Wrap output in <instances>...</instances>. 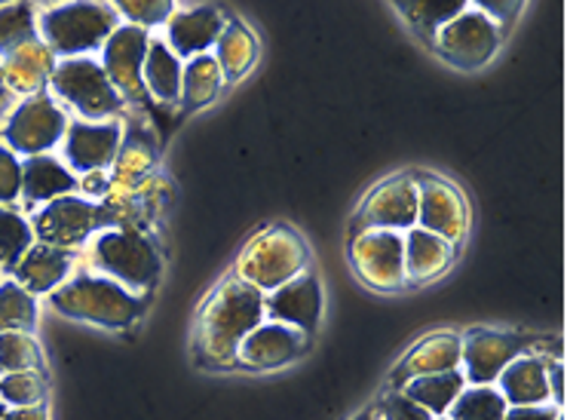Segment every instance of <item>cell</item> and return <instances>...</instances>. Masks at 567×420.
<instances>
[{
    "label": "cell",
    "instance_id": "6da1fadb",
    "mask_svg": "<svg viewBox=\"0 0 567 420\" xmlns=\"http://www.w3.org/2000/svg\"><path fill=\"white\" fill-rule=\"evenodd\" d=\"M261 322H265V295L239 283L237 276H230L212 291V298L199 310L197 350L215 366L234 362L243 338Z\"/></svg>",
    "mask_w": 567,
    "mask_h": 420
},
{
    "label": "cell",
    "instance_id": "7a4b0ae2",
    "mask_svg": "<svg viewBox=\"0 0 567 420\" xmlns=\"http://www.w3.org/2000/svg\"><path fill=\"white\" fill-rule=\"evenodd\" d=\"M50 304L68 319L93 322L102 329H126L142 314V301L133 291L107 276H71L59 289L50 291Z\"/></svg>",
    "mask_w": 567,
    "mask_h": 420
},
{
    "label": "cell",
    "instance_id": "3957f363",
    "mask_svg": "<svg viewBox=\"0 0 567 420\" xmlns=\"http://www.w3.org/2000/svg\"><path fill=\"white\" fill-rule=\"evenodd\" d=\"M120 19L111 3H59L40 16L43 43L62 59L90 55L117 31Z\"/></svg>",
    "mask_w": 567,
    "mask_h": 420
},
{
    "label": "cell",
    "instance_id": "277c9868",
    "mask_svg": "<svg viewBox=\"0 0 567 420\" xmlns=\"http://www.w3.org/2000/svg\"><path fill=\"white\" fill-rule=\"evenodd\" d=\"M307 258L310 252L291 227H282V224L267 227L265 234H258L239 255L237 279L267 295L286 286L295 276H301Z\"/></svg>",
    "mask_w": 567,
    "mask_h": 420
},
{
    "label": "cell",
    "instance_id": "5b68a950",
    "mask_svg": "<svg viewBox=\"0 0 567 420\" xmlns=\"http://www.w3.org/2000/svg\"><path fill=\"white\" fill-rule=\"evenodd\" d=\"M50 90H53L55 99H62L65 105L74 107L80 117H86L90 123L117 114L120 102H123L120 92L111 86L102 62H95L90 55L55 62Z\"/></svg>",
    "mask_w": 567,
    "mask_h": 420
},
{
    "label": "cell",
    "instance_id": "8992f818",
    "mask_svg": "<svg viewBox=\"0 0 567 420\" xmlns=\"http://www.w3.org/2000/svg\"><path fill=\"white\" fill-rule=\"evenodd\" d=\"M95 267L126 291H147L159 279V255L154 243L135 231H105L93 246Z\"/></svg>",
    "mask_w": 567,
    "mask_h": 420
},
{
    "label": "cell",
    "instance_id": "52a82bcc",
    "mask_svg": "<svg viewBox=\"0 0 567 420\" xmlns=\"http://www.w3.org/2000/svg\"><path fill=\"white\" fill-rule=\"evenodd\" d=\"M65 111L55 105V99L50 92H38V95H28L25 102L10 114V123H7V147L13 154L40 157V154L53 151L65 139Z\"/></svg>",
    "mask_w": 567,
    "mask_h": 420
},
{
    "label": "cell",
    "instance_id": "ba28073f",
    "mask_svg": "<svg viewBox=\"0 0 567 420\" xmlns=\"http://www.w3.org/2000/svg\"><path fill=\"white\" fill-rule=\"evenodd\" d=\"M530 338L509 331L475 329L461 338V375L466 387H494L509 362L528 354Z\"/></svg>",
    "mask_w": 567,
    "mask_h": 420
},
{
    "label": "cell",
    "instance_id": "9c48e42d",
    "mask_svg": "<svg viewBox=\"0 0 567 420\" xmlns=\"http://www.w3.org/2000/svg\"><path fill=\"white\" fill-rule=\"evenodd\" d=\"M107 224H111V212L105 206H95L80 197H59L38 212L31 231L38 234L40 243L68 252Z\"/></svg>",
    "mask_w": 567,
    "mask_h": 420
},
{
    "label": "cell",
    "instance_id": "30bf717a",
    "mask_svg": "<svg viewBox=\"0 0 567 420\" xmlns=\"http://www.w3.org/2000/svg\"><path fill=\"white\" fill-rule=\"evenodd\" d=\"M357 276L378 291H396L405 286V239L393 231H359L350 246Z\"/></svg>",
    "mask_w": 567,
    "mask_h": 420
},
{
    "label": "cell",
    "instance_id": "8fae6325",
    "mask_svg": "<svg viewBox=\"0 0 567 420\" xmlns=\"http://www.w3.org/2000/svg\"><path fill=\"white\" fill-rule=\"evenodd\" d=\"M501 43V28L497 22L485 16L478 7H470L461 16H454L451 22L435 31V47L449 62L457 68H478L488 62L494 50Z\"/></svg>",
    "mask_w": 567,
    "mask_h": 420
},
{
    "label": "cell",
    "instance_id": "7c38bea8",
    "mask_svg": "<svg viewBox=\"0 0 567 420\" xmlns=\"http://www.w3.org/2000/svg\"><path fill=\"white\" fill-rule=\"evenodd\" d=\"M417 227L457 246L470 227V209L461 191L442 178H421L417 182Z\"/></svg>",
    "mask_w": 567,
    "mask_h": 420
},
{
    "label": "cell",
    "instance_id": "4fadbf2b",
    "mask_svg": "<svg viewBox=\"0 0 567 420\" xmlns=\"http://www.w3.org/2000/svg\"><path fill=\"white\" fill-rule=\"evenodd\" d=\"M359 224L362 231H393V234H405L417 227V182L409 175H396L378 184L362 203Z\"/></svg>",
    "mask_w": 567,
    "mask_h": 420
},
{
    "label": "cell",
    "instance_id": "5bb4252c",
    "mask_svg": "<svg viewBox=\"0 0 567 420\" xmlns=\"http://www.w3.org/2000/svg\"><path fill=\"white\" fill-rule=\"evenodd\" d=\"M265 316H270V322L301 331L303 338L313 335L322 319V286L317 276L301 274L289 279L286 286L267 291Z\"/></svg>",
    "mask_w": 567,
    "mask_h": 420
},
{
    "label": "cell",
    "instance_id": "9a60e30c",
    "mask_svg": "<svg viewBox=\"0 0 567 420\" xmlns=\"http://www.w3.org/2000/svg\"><path fill=\"white\" fill-rule=\"evenodd\" d=\"M62 142H65L68 166L86 175V172H105L107 166H114L120 145H123V132L117 120H105V123L74 120L68 123Z\"/></svg>",
    "mask_w": 567,
    "mask_h": 420
},
{
    "label": "cell",
    "instance_id": "2e32d148",
    "mask_svg": "<svg viewBox=\"0 0 567 420\" xmlns=\"http://www.w3.org/2000/svg\"><path fill=\"white\" fill-rule=\"evenodd\" d=\"M147 34L145 28L135 25H117V31L105 40L102 47V68H105L111 86L123 95H142V65H145L147 53Z\"/></svg>",
    "mask_w": 567,
    "mask_h": 420
},
{
    "label": "cell",
    "instance_id": "e0dca14e",
    "mask_svg": "<svg viewBox=\"0 0 567 420\" xmlns=\"http://www.w3.org/2000/svg\"><path fill=\"white\" fill-rule=\"evenodd\" d=\"M303 347H307V338L301 331L265 319L258 329H251L243 338L234 362H239L243 368H251V371H270V368H282L295 362L303 354Z\"/></svg>",
    "mask_w": 567,
    "mask_h": 420
},
{
    "label": "cell",
    "instance_id": "ac0fdd59",
    "mask_svg": "<svg viewBox=\"0 0 567 420\" xmlns=\"http://www.w3.org/2000/svg\"><path fill=\"white\" fill-rule=\"evenodd\" d=\"M227 19L218 7L209 3H197L178 13L169 16L166 22V43L178 59H194V55H206L215 47V40L221 38Z\"/></svg>",
    "mask_w": 567,
    "mask_h": 420
},
{
    "label": "cell",
    "instance_id": "d6986e66",
    "mask_svg": "<svg viewBox=\"0 0 567 420\" xmlns=\"http://www.w3.org/2000/svg\"><path fill=\"white\" fill-rule=\"evenodd\" d=\"M445 371H461V338L451 331H435L411 347V354L393 371V383L402 390L414 378L445 375Z\"/></svg>",
    "mask_w": 567,
    "mask_h": 420
},
{
    "label": "cell",
    "instance_id": "ffe728a7",
    "mask_svg": "<svg viewBox=\"0 0 567 420\" xmlns=\"http://www.w3.org/2000/svg\"><path fill=\"white\" fill-rule=\"evenodd\" d=\"M55 71V53L43 40H28L19 50L0 59V78L7 92L19 95H38L43 83H50Z\"/></svg>",
    "mask_w": 567,
    "mask_h": 420
},
{
    "label": "cell",
    "instance_id": "44dd1931",
    "mask_svg": "<svg viewBox=\"0 0 567 420\" xmlns=\"http://www.w3.org/2000/svg\"><path fill=\"white\" fill-rule=\"evenodd\" d=\"M71 255L65 249H55L47 243H34L31 249L16 262L13 267V283L22 286L28 295H50L62 283L71 279Z\"/></svg>",
    "mask_w": 567,
    "mask_h": 420
},
{
    "label": "cell",
    "instance_id": "7402d4cb",
    "mask_svg": "<svg viewBox=\"0 0 567 420\" xmlns=\"http://www.w3.org/2000/svg\"><path fill=\"white\" fill-rule=\"evenodd\" d=\"M546 362L543 356L525 354L518 356L515 362L506 366L501 375V381L494 383L501 390L503 402L509 408H534V406H549L553 396H549V378H546Z\"/></svg>",
    "mask_w": 567,
    "mask_h": 420
},
{
    "label": "cell",
    "instance_id": "603a6c76",
    "mask_svg": "<svg viewBox=\"0 0 567 420\" xmlns=\"http://www.w3.org/2000/svg\"><path fill=\"white\" fill-rule=\"evenodd\" d=\"M405 283H430L454 262V246L421 227L405 231Z\"/></svg>",
    "mask_w": 567,
    "mask_h": 420
},
{
    "label": "cell",
    "instance_id": "cb8c5ba5",
    "mask_svg": "<svg viewBox=\"0 0 567 420\" xmlns=\"http://www.w3.org/2000/svg\"><path fill=\"white\" fill-rule=\"evenodd\" d=\"M78 187L74 172L62 166V160L40 154V157H28L22 163V194L28 203H53L59 197H71V191Z\"/></svg>",
    "mask_w": 567,
    "mask_h": 420
},
{
    "label": "cell",
    "instance_id": "d4e9b609",
    "mask_svg": "<svg viewBox=\"0 0 567 420\" xmlns=\"http://www.w3.org/2000/svg\"><path fill=\"white\" fill-rule=\"evenodd\" d=\"M182 59L172 53L169 43L159 38L147 40L145 65H142V86L159 102H175L182 99Z\"/></svg>",
    "mask_w": 567,
    "mask_h": 420
},
{
    "label": "cell",
    "instance_id": "484cf974",
    "mask_svg": "<svg viewBox=\"0 0 567 420\" xmlns=\"http://www.w3.org/2000/svg\"><path fill=\"white\" fill-rule=\"evenodd\" d=\"M258 59V40L243 22H227L221 38L215 40V62L225 71V80H239L249 74Z\"/></svg>",
    "mask_w": 567,
    "mask_h": 420
},
{
    "label": "cell",
    "instance_id": "4316f807",
    "mask_svg": "<svg viewBox=\"0 0 567 420\" xmlns=\"http://www.w3.org/2000/svg\"><path fill=\"white\" fill-rule=\"evenodd\" d=\"M466 387L461 371H445V375H426V378H414L402 387V393L409 396L411 402H417L423 411H430L433 418H445L451 402L461 396Z\"/></svg>",
    "mask_w": 567,
    "mask_h": 420
},
{
    "label": "cell",
    "instance_id": "83f0119b",
    "mask_svg": "<svg viewBox=\"0 0 567 420\" xmlns=\"http://www.w3.org/2000/svg\"><path fill=\"white\" fill-rule=\"evenodd\" d=\"M225 86V71L215 62V55H194L187 59L182 71V99L187 107H203L218 99V92Z\"/></svg>",
    "mask_w": 567,
    "mask_h": 420
},
{
    "label": "cell",
    "instance_id": "f1b7e54d",
    "mask_svg": "<svg viewBox=\"0 0 567 420\" xmlns=\"http://www.w3.org/2000/svg\"><path fill=\"white\" fill-rule=\"evenodd\" d=\"M509 406L503 402L497 387H463L461 396L451 402L449 420H506Z\"/></svg>",
    "mask_w": 567,
    "mask_h": 420
},
{
    "label": "cell",
    "instance_id": "f546056e",
    "mask_svg": "<svg viewBox=\"0 0 567 420\" xmlns=\"http://www.w3.org/2000/svg\"><path fill=\"white\" fill-rule=\"evenodd\" d=\"M38 326V301L16 283H0V335L25 331L31 335Z\"/></svg>",
    "mask_w": 567,
    "mask_h": 420
},
{
    "label": "cell",
    "instance_id": "4dcf8cb0",
    "mask_svg": "<svg viewBox=\"0 0 567 420\" xmlns=\"http://www.w3.org/2000/svg\"><path fill=\"white\" fill-rule=\"evenodd\" d=\"M38 40V13L31 3H0V59Z\"/></svg>",
    "mask_w": 567,
    "mask_h": 420
},
{
    "label": "cell",
    "instance_id": "1f68e13d",
    "mask_svg": "<svg viewBox=\"0 0 567 420\" xmlns=\"http://www.w3.org/2000/svg\"><path fill=\"white\" fill-rule=\"evenodd\" d=\"M16 371H43V350L34 335L25 331H7L0 335V375Z\"/></svg>",
    "mask_w": 567,
    "mask_h": 420
},
{
    "label": "cell",
    "instance_id": "d6a6232c",
    "mask_svg": "<svg viewBox=\"0 0 567 420\" xmlns=\"http://www.w3.org/2000/svg\"><path fill=\"white\" fill-rule=\"evenodd\" d=\"M0 402L7 408L43 406L47 402V375L43 371L0 375Z\"/></svg>",
    "mask_w": 567,
    "mask_h": 420
},
{
    "label": "cell",
    "instance_id": "836d02e7",
    "mask_svg": "<svg viewBox=\"0 0 567 420\" xmlns=\"http://www.w3.org/2000/svg\"><path fill=\"white\" fill-rule=\"evenodd\" d=\"M34 246L31 224L13 209L0 206V267H16V262Z\"/></svg>",
    "mask_w": 567,
    "mask_h": 420
},
{
    "label": "cell",
    "instance_id": "e575fe53",
    "mask_svg": "<svg viewBox=\"0 0 567 420\" xmlns=\"http://www.w3.org/2000/svg\"><path fill=\"white\" fill-rule=\"evenodd\" d=\"M399 10L411 16V25L435 38V31L445 22H451L454 16H461L466 10V3L463 0H454V3H399Z\"/></svg>",
    "mask_w": 567,
    "mask_h": 420
},
{
    "label": "cell",
    "instance_id": "d590c367",
    "mask_svg": "<svg viewBox=\"0 0 567 420\" xmlns=\"http://www.w3.org/2000/svg\"><path fill=\"white\" fill-rule=\"evenodd\" d=\"M151 160H154V154L147 151L142 142H135V145H120V154L117 160H114V182H111V187H130V184H135L142 175L147 172V166H151Z\"/></svg>",
    "mask_w": 567,
    "mask_h": 420
},
{
    "label": "cell",
    "instance_id": "8d00e7d4",
    "mask_svg": "<svg viewBox=\"0 0 567 420\" xmlns=\"http://www.w3.org/2000/svg\"><path fill=\"white\" fill-rule=\"evenodd\" d=\"M114 10L126 16L130 25L147 31L159 22H169V16L175 13V3H169V0H126V3H117Z\"/></svg>",
    "mask_w": 567,
    "mask_h": 420
},
{
    "label": "cell",
    "instance_id": "74e56055",
    "mask_svg": "<svg viewBox=\"0 0 567 420\" xmlns=\"http://www.w3.org/2000/svg\"><path fill=\"white\" fill-rule=\"evenodd\" d=\"M374 420H439L430 411H423L417 402H411L402 390H393L390 396H383L381 406L374 408Z\"/></svg>",
    "mask_w": 567,
    "mask_h": 420
},
{
    "label": "cell",
    "instance_id": "f35d334b",
    "mask_svg": "<svg viewBox=\"0 0 567 420\" xmlns=\"http://www.w3.org/2000/svg\"><path fill=\"white\" fill-rule=\"evenodd\" d=\"M22 194V160L10 147L0 145V206Z\"/></svg>",
    "mask_w": 567,
    "mask_h": 420
},
{
    "label": "cell",
    "instance_id": "ab89813d",
    "mask_svg": "<svg viewBox=\"0 0 567 420\" xmlns=\"http://www.w3.org/2000/svg\"><path fill=\"white\" fill-rule=\"evenodd\" d=\"M546 378H549V396H553L555 408L561 411L565 406V366L561 362H546Z\"/></svg>",
    "mask_w": 567,
    "mask_h": 420
},
{
    "label": "cell",
    "instance_id": "60d3db41",
    "mask_svg": "<svg viewBox=\"0 0 567 420\" xmlns=\"http://www.w3.org/2000/svg\"><path fill=\"white\" fill-rule=\"evenodd\" d=\"M506 420H565L561 411L553 406H534V408H509Z\"/></svg>",
    "mask_w": 567,
    "mask_h": 420
},
{
    "label": "cell",
    "instance_id": "b9f144b4",
    "mask_svg": "<svg viewBox=\"0 0 567 420\" xmlns=\"http://www.w3.org/2000/svg\"><path fill=\"white\" fill-rule=\"evenodd\" d=\"M83 191H86V194H107V191H111L107 172H86V175H83Z\"/></svg>",
    "mask_w": 567,
    "mask_h": 420
},
{
    "label": "cell",
    "instance_id": "7bdbcfd3",
    "mask_svg": "<svg viewBox=\"0 0 567 420\" xmlns=\"http://www.w3.org/2000/svg\"><path fill=\"white\" fill-rule=\"evenodd\" d=\"M3 420H50L47 406H31V408H10Z\"/></svg>",
    "mask_w": 567,
    "mask_h": 420
},
{
    "label": "cell",
    "instance_id": "ee69618b",
    "mask_svg": "<svg viewBox=\"0 0 567 420\" xmlns=\"http://www.w3.org/2000/svg\"><path fill=\"white\" fill-rule=\"evenodd\" d=\"M357 420H374V408H371V411H362Z\"/></svg>",
    "mask_w": 567,
    "mask_h": 420
},
{
    "label": "cell",
    "instance_id": "f6af8a7d",
    "mask_svg": "<svg viewBox=\"0 0 567 420\" xmlns=\"http://www.w3.org/2000/svg\"><path fill=\"white\" fill-rule=\"evenodd\" d=\"M3 95H7V86H3V78H0V105H3Z\"/></svg>",
    "mask_w": 567,
    "mask_h": 420
},
{
    "label": "cell",
    "instance_id": "bcb514c9",
    "mask_svg": "<svg viewBox=\"0 0 567 420\" xmlns=\"http://www.w3.org/2000/svg\"><path fill=\"white\" fill-rule=\"evenodd\" d=\"M7 411H10V408H7V406H3V402H0V420L7 418Z\"/></svg>",
    "mask_w": 567,
    "mask_h": 420
},
{
    "label": "cell",
    "instance_id": "7dc6e473",
    "mask_svg": "<svg viewBox=\"0 0 567 420\" xmlns=\"http://www.w3.org/2000/svg\"><path fill=\"white\" fill-rule=\"evenodd\" d=\"M439 420H449V418H439Z\"/></svg>",
    "mask_w": 567,
    "mask_h": 420
}]
</instances>
